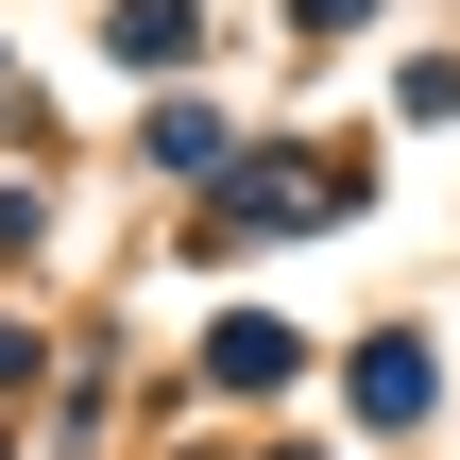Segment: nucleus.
Wrapping results in <instances>:
<instances>
[{"label":"nucleus","mask_w":460,"mask_h":460,"mask_svg":"<svg viewBox=\"0 0 460 460\" xmlns=\"http://www.w3.org/2000/svg\"><path fill=\"white\" fill-rule=\"evenodd\" d=\"M358 410L410 427V410H427V341H358Z\"/></svg>","instance_id":"1"},{"label":"nucleus","mask_w":460,"mask_h":460,"mask_svg":"<svg viewBox=\"0 0 460 460\" xmlns=\"http://www.w3.org/2000/svg\"><path fill=\"white\" fill-rule=\"evenodd\" d=\"M205 376H222V393H273V376H290V324H222Z\"/></svg>","instance_id":"2"},{"label":"nucleus","mask_w":460,"mask_h":460,"mask_svg":"<svg viewBox=\"0 0 460 460\" xmlns=\"http://www.w3.org/2000/svg\"><path fill=\"white\" fill-rule=\"evenodd\" d=\"M102 34H119V51H137V68H171V51H188V0H119V17H102Z\"/></svg>","instance_id":"3"}]
</instances>
